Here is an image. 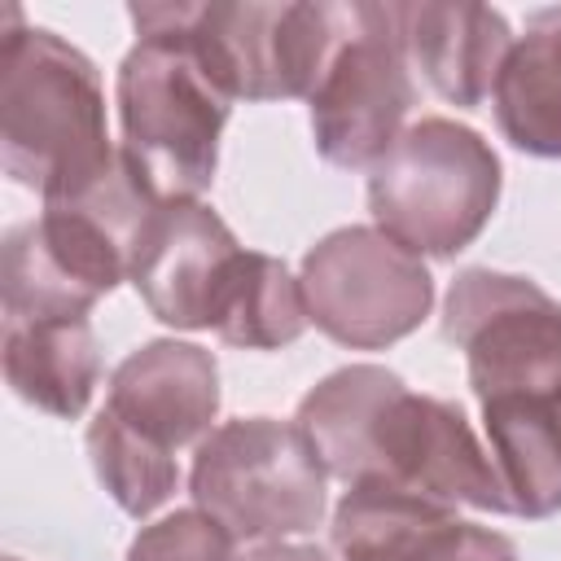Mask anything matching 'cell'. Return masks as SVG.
Wrapping results in <instances>:
<instances>
[{
	"instance_id": "5",
	"label": "cell",
	"mask_w": 561,
	"mask_h": 561,
	"mask_svg": "<svg viewBox=\"0 0 561 561\" xmlns=\"http://www.w3.org/2000/svg\"><path fill=\"white\" fill-rule=\"evenodd\" d=\"M500 206L495 149L456 118L403 127L390 153L368 171V210L386 237L416 259H456Z\"/></svg>"
},
{
	"instance_id": "6",
	"label": "cell",
	"mask_w": 561,
	"mask_h": 561,
	"mask_svg": "<svg viewBox=\"0 0 561 561\" xmlns=\"http://www.w3.org/2000/svg\"><path fill=\"white\" fill-rule=\"evenodd\" d=\"M188 491L237 543H280L324 522L329 469L298 421L237 416L197 443Z\"/></svg>"
},
{
	"instance_id": "9",
	"label": "cell",
	"mask_w": 561,
	"mask_h": 561,
	"mask_svg": "<svg viewBox=\"0 0 561 561\" xmlns=\"http://www.w3.org/2000/svg\"><path fill=\"white\" fill-rule=\"evenodd\" d=\"M443 337L465 351L478 403L513 394L561 403V302L530 276L465 267L443 298Z\"/></svg>"
},
{
	"instance_id": "22",
	"label": "cell",
	"mask_w": 561,
	"mask_h": 561,
	"mask_svg": "<svg viewBox=\"0 0 561 561\" xmlns=\"http://www.w3.org/2000/svg\"><path fill=\"white\" fill-rule=\"evenodd\" d=\"M9 561H18V557H9Z\"/></svg>"
},
{
	"instance_id": "16",
	"label": "cell",
	"mask_w": 561,
	"mask_h": 561,
	"mask_svg": "<svg viewBox=\"0 0 561 561\" xmlns=\"http://www.w3.org/2000/svg\"><path fill=\"white\" fill-rule=\"evenodd\" d=\"M482 430L508 513L530 522L561 513V403L526 394L486 399Z\"/></svg>"
},
{
	"instance_id": "3",
	"label": "cell",
	"mask_w": 561,
	"mask_h": 561,
	"mask_svg": "<svg viewBox=\"0 0 561 561\" xmlns=\"http://www.w3.org/2000/svg\"><path fill=\"white\" fill-rule=\"evenodd\" d=\"M136 44L118 61L114 105L123 153L162 202H197L219 167L232 96L202 66L167 4H131Z\"/></svg>"
},
{
	"instance_id": "8",
	"label": "cell",
	"mask_w": 561,
	"mask_h": 561,
	"mask_svg": "<svg viewBox=\"0 0 561 561\" xmlns=\"http://www.w3.org/2000/svg\"><path fill=\"white\" fill-rule=\"evenodd\" d=\"M167 18L232 101L311 96L342 31V4L333 0L167 4Z\"/></svg>"
},
{
	"instance_id": "20",
	"label": "cell",
	"mask_w": 561,
	"mask_h": 561,
	"mask_svg": "<svg viewBox=\"0 0 561 561\" xmlns=\"http://www.w3.org/2000/svg\"><path fill=\"white\" fill-rule=\"evenodd\" d=\"M232 548L237 539L210 513L193 504V508H175L158 517L153 526H145L131 539L127 561H237Z\"/></svg>"
},
{
	"instance_id": "19",
	"label": "cell",
	"mask_w": 561,
	"mask_h": 561,
	"mask_svg": "<svg viewBox=\"0 0 561 561\" xmlns=\"http://www.w3.org/2000/svg\"><path fill=\"white\" fill-rule=\"evenodd\" d=\"M83 443H88V460H92L96 482L110 491V500L127 517H149L175 495V482H180L175 456L145 443L140 434H131L105 408L92 416Z\"/></svg>"
},
{
	"instance_id": "13",
	"label": "cell",
	"mask_w": 561,
	"mask_h": 561,
	"mask_svg": "<svg viewBox=\"0 0 561 561\" xmlns=\"http://www.w3.org/2000/svg\"><path fill=\"white\" fill-rule=\"evenodd\" d=\"M237 254L232 228L206 202H162L131 263V285L153 320L184 333L210 329L215 298Z\"/></svg>"
},
{
	"instance_id": "1",
	"label": "cell",
	"mask_w": 561,
	"mask_h": 561,
	"mask_svg": "<svg viewBox=\"0 0 561 561\" xmlns=\"http://www.w3.org/2000/svg\"><path fill=\"white\" fill-rule=\"evenodd\" d=\"M294 421L329 478L346 486H386L443 508L508 513L491 451L478 443L460 403L416 394L381 364L329 373L302 394Z\"/></svg>"
},
{
	"instance_id": "12",
	"label": "cell",
	"mask_w": 561,
	"mask_h": 561,
	"mask_svg": "<svg viewBox=\"0 0 561 561\" xmlns=\"http://www.w3.org/2000/svg\"><path fill=\"white\" fill-rule=\"evenodd\" d=\"M105 412L171 456L197 447L219 416V364L193 342L153 337L110 373Z\"/></svg>"
},
{
	"instance_id": "10",
	"label": "cell",
	"mask_w": 561,
	"mask_h": 561,
	"mask_svg": "<svg viewBox=\"0 0 561 561\" xmlns=\"http://www.w3.org/2000/svg\"><path fill=\"white\" fill-rule=\"evenodd\" d=\"M302 298L311 324L351 351H381L434 307V276L425 263L386 237L377 224H346L302 254Z\"/></svg>"
},
{
	"instance_id": "15",
	"label": "cell",
	"mask_w": 561,
	"mask_h": 561,
	"mask_svg": "<svg viewBox=\"0 0 561 561\" xmlns=\"http://www.w3.org/2000/svg\"><path fill=\"white\" fill-rule=\"evenodd\" d=\"M4 355V381L9 390L57 416L75 421L92 403V390L101 381V351L88 316L79 320H4L0 333Z\"/></svg>"
},
{
	"instance_id": "11",
	"label": "cell",
	"mask_w": 561,
	"mask_h": 561,
	"mask_svg": "<svg viewBox=\"0 0 561 561\" xmlns=\"http://www.w3.org/2000/svg\"><path fill=\"white\" fill-rule=\"evenodd\" d=\"M329 548L337 561H522L508 535L386 486H346Z\"/></svg>"
},
{
	"instance_id": "7",
	"label": "cell",
	"mask_w": 561,
	"mask_h": 561,
	"mask_svg": "<svg viewBox=\"0 0 561 561\" xmlns=\"http://www.w3.org/2000/svg\"><path fill=\"white\" fill-rule=\"evenodd\" d=\"M311 136L324 162L359 171L377 167L403 136L416 105V79L399 26V4H342L337 44L307 96Z\"/></svg>"
},
{
	"instance_id": "2",
	"label": "cell",
	"mask_w": 561,
	"mask_h": 561,
	"mask_svg": "<svg viewBox=\"0 0 561 561\" xmlns=\"http://www.w3.org/2000/svg\"><path fill=\"white\" fill-rule=\"evenodd\" d=\"M162 197L123 149L79 188L44 202V215L9 228L0 250L4 320H79L118 280L149 237Z\"/></svg>"
},
{
	"instance_id": "14",
	"label": "cell",
	"mask_w": 561,
	"mask_h": 561,
	"mask_svg": "<svg viewBox=\"0 0 561 561\" xmlns=\"http://www.w3.org/2000/svg\"><path fill=\"white\" fill-rule=\"evenodd\" d=\"M399 26L412 70L456 110H478L500 79L513 31L500 9L473 0H416L399 4Z\"/></svg>"
},
{
	"instance_id": "17",
	"label": "cell",
	"mask_w": 561,
	"mask_h": 561,
	"mask_svg": "<svg viewBox=\"0 0 561 561\" xmlns=\"http://www.w3.org/2000/svg\"><path fill=\"white\" fill-rule=\"evenodd\" d=\"M491 105L513 149L561 158V4L530 13L526 35L513 39L500 66Z\"/></svg>"
},
{
	"instance_id": "4",
	"label": "cell",
	"mask_w": 561,
	"mask_h": 561,
	"mask_svg": "<svg viewBox=\"0 0 561 561\" xmlns=\"http://www.w3.org/2000/svg\"><path fill=\"white\" fill-rule=\"evenodd\" d=\"M110 158L105 88L92 57L44 26H22V13L9 9L0 53L4 175L53 202L92 180Z\"/></svg>"
},
{
	"instance_id": "21",
	"label": "cell",
	"mask_w": 561,
	"mask_h": 561,
	"mask_svg": "<svg viewBox=\"0 0 561 561\" xmlns=\"http://www.w3.org/2000/svg\"><path fill=\"white\" fill-rule=\"evenodd\" d=\"M241 561H333L324 548H316V543H254Z\"/></svg>"
},
{
	"instance_id": "18",
	"label": "cell",
	"mask_w": 561,
	"mask_h": 561,
	"mask_svg": "<svg viewBox=\"0 0 561 561\" xmlns=\"http://www.w3.org/2000/svg\"><path fill=\"white\" fill-rule=\"evenodd\" d=\"M311 324L302 280L263 250H241L210 311V333L241 351L294 346Z\"/></svg>"
}]
</instances>
